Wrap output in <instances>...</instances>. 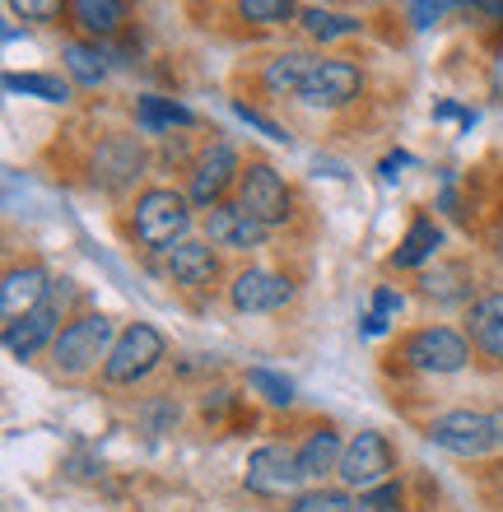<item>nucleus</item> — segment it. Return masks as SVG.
I'll return each instance as SVG.
<instances>
[{
    "mask_svg": "<svg viewBox=\"0 0 503 512\" xmlns=\"http://www.w3.org/2000/svg\"><path fill=\"white\" fill-rule=\"evenodd\" d=\"M136 238L154 252H173L182 243V233L191 229V210H187V196L173 187H150L145 196L136 201Z\"/></svg>",
    "mask_w": 503,
    "mask_h": 512,
    "instance_id": "nucleus-1",
    "label": "nucleus"
},
{
    "mask_svg": "<svg viewBox=\"0 0 503 512\" xmlns=\"http://www.w3.org/2000/svg\"><path fill=\"white\" fill-rule=\"evenodd\" d=\"M112 317L103 312H89V317H75L70 326H61V336L52 345V364L56 373H66V378H80L98 359H108L112 354Z\"/></svg>",
    "mask_w": 503,
    "mask_h": 512,
    "instance_id": "nucleus-2",
    "label": "nucleus"
},
{
    "mask_svg": "<svg viewBox=\"0 0 503 512\" xmlns=\"http://www.w3.org/2000/svg\"><path fill=\"white\" fill-rule=\"evenodd\" d=\"M159 359H164V336H159L150 322H136L117 336L112 354L103 359V378H108L112 387H131V382L150 378L154 368H159Z\"/></svg>",
    "mask_w": 503,
    "mask_h": 512,
    "instance_id": "nucleus-3",
    "label": "nucleus"
},
{
    "mask_svg": "<svg viewBox=\"0 0 503 512\" xmlns=\"http://www.w3.org/2000/svg\"><path fill=\"white\" fill-rule=\"evenodd\" d=\"M396 471V457L392 447H387V438L373 429L354 433L350 443H345V457H340V480H345V489H359V494H368V489L387 485V475Z\"/></svg>",
    "mask_w": 503,
    "mask_h": 512,
    "instance_id": "nucleus-4",
    "label": "nucleus"
},
{
    "mask_svg": "<svg viewBox=\"0 0 503 512\" xmlns=\"http://www.w3.org/2000/svg\"><path fill=\"white\" fill-rule=\"evenodd\" d=\"M429 443L452 452V457H485L499 447L494 438V415H480V410H448L429 424Z\"/></svg>",
    "mask_w": 503,
    "mask_h": 512,
    "instance_id": "nucleus-5",
    "label": "nucleus"
},
{
    "mask_svg": "<svg viewBox=\"0 0 503 512\" xmlns=\"http://www.w3.org/2000/svg\"><path fill=\"white\" fill-rule=\"evenodd\" d=\"M238 205H243L252 219H261L266 229H275V224L289 219L294 196H289L285 177L275 173L271 163H247V173L238 177Z\"/></svg>",
    "mask_w": 503,
    "mask_h": 512,
    "instance_id": "nucleus-6",
    "label": "nucleus"
},
{
    "mask_svg": "<svg viewBox=\"0 0 503 512\" xmlns=\"http://www.w3.org/2000/svg\"><path fill=\"white\" fill-rule=\"evenodd\" d=\"M406 364L420 368V373H457L471 359V345H466L452 326H424L406 340Z\"/></svg>",
    "mask_w": 503,
    "mask_h": 512,
    "instance_id": "nucleus-7",
    "label": "nucleus"
},
{
    "mask_svg": "<svg viewBox=\"0 0 503 512\" xmlns=\"http://www.w3.org/2000/svg\"><path fill=\"white\" fill-rule=\"evenodd\" d=\"M303 480L299 471V452L285 443H266L257 447L252 457H247V471H243V485L252 489V494H294Z\"/></svg>",
    "mask_w": 503,
    "mask_h": 512,
    "instance_id": "nucleus-8",
    "label": "nucleus"
},
{
    "mask_svg": "<svg viewBox=\"0 0 503 512\" xmlns=\"http://www.w3.org/2000/svg\"><path fill=\"white\" fill-rule=\"evenodd\" d=\"M364 94V75L354 61L345 56H327V61H317V70L308 75L303 84V103H313V108H345L354 98Z\"/></svg>",
    "mask_w": 503,
    "mask_h": 512,
    "instance_id": "nucleus-9",
    "label": "nucleus"
},
{
    "mask_svg": "<svg viewBox=\"0 0 503 512\" xmlns=\"http://www.w3.org/2000/svg\"><path fill=\"white\" fill-rule=\"evenodd\" d=\"M145 168V149L136 135H108L94 154V182L103 191H126Z\"/></svg>",
    "mask_w": 503,
    "mask_h": 512,
    "instance_id": "nucleus-10",
    "label": "nucleus"
},
{
    "mask_svg": "<svg viewBox=\"0 0 503 512\" xmlns=\"http://www.w3.org/2000/svg\"><path fill=\"white\" fill-rule=\"evenodd\" d=\"M52 298V275L42 266H14L5 270V284H0V312H5V326L24 322L33 308H42Z\"/></svg>",
    "mask_w": 503,
    "mask_h": 512,
    "instance_id": "nucleus-11",
    "label": "nucleus"
},
{
    "mask_svg": "<svg viewBox=\"0 0 503 512\" xmlns=\"http://www.w3.org/2000/svg\"><path fill=\"white\" fill-rule=\"evenodd\" d=\"M233 177H243V173H238V154H233V149L224 145V140H219V145H210V149L201 154V163H196L187 201H191V205H201V210H215L219 196L229 191Z\"/></svg>",
    "mask_w": 503,
    "mask_h": 512,
    "instance_id": "nucleus-12",
    "label": "nucleus"
},
{
    "mask_svg": "<svg viewBox=\"0 0 503 512\" xmlns=\"http://www.w3.org/2000/svg\"><path fill=\"white\" fill-rule=\"evenodd\" d=\"M289 298H294V284L285 275H275V270H243L229 284V303L238 312H275L285 308Z\"/></svg>",
    "mask_w": 503,
    "mask_h": 512,
    "instance_id": "nucleus-13",
    "label": "nucleus"
},
{
    "mask_svg": "<svg viewBox=\"0 0 503 512\" xmlns=\"http://www.w3.org/2000/svg\"><path fill=\"white\" fill-rule=\"evenodd\" d=\"M205 233H210V243L215 247H233V252H252V247L266 243V224L247 215L238 201L233 205L219 201L215 210L205 215Z\"/></svg>",
    "mask_w": 503,
    "mask_h": 512,
    "instance_id": "nucleus-14",
    "label": "nucleus"
},
{
    "mask_svg": "<svg viewBox=\"0 0 503 512\" xmlns=\"http://www.w3.org/2000/svg\"><path fill=\"white\" fill-rule=\"evenodd\" d=\"M56 322H61V303L56 298H47L42 308H33L24 317V322L5 326V350L14 354V359H33V354L42 350V345H56Z\"/></svg>",
    "mask_w": 503,
    "mask_h": 512,
    "instance_id": "nucleus-15",
    "label": "nucleus"
},
{
    "mask_svg": "<svg viewBox=\"0 0 503 512\" xmlns=\"http://www.w3.org/2000/svg\"><path fill=\"white\" fill-rule=\"evenodd\" d=\"M168 275H173L177 284H187V289H205V284H215V275H219V256L210 252V243L182 238V243L168 252Z\"/></svg>",
    "mask_w": 503,
    "mask_h": 512,
    "instance_id": "nucleus-16",
    "label": "nucleus"
},
{
    "mask_svg": "<svg viewBox=\"0 0 503 512\" xmlns=\"http://www.w3.org/2000/svg\"><path fill=\"white\" fill-rule=\"evenodd\" d=\"M317 61H322V56H313V52H280L271 66H266L261 84H266L271 94H303V84H308V75L317 70Z\"/></svg>",
    "mask_w": 503,
    "mask_h": 512,
    "instance_id": "nucleus-17",
    "label": "nucleus"
},
{
    "mask_svg": "<svg viewBox=\"0 0 503 512\" xmlns=\"http://www.w3.org/2000/svg\"><path fill=\"white\" fill-rule=\"evenodd\" d=\"M340 457H345V443H340L331 429H317L313 438L299 447V471H303V480H327L331 471H340Z\"/></svg>",
    "mask_w": 503,
    "mask_h": 512,
    "instance_id": "nucleus-18",
    "label": "nucleus"
},
{
    "mask_svg": "<svg viewBox=\"0 0 503 512\" xmlns=\"http://www.w3.org/2000/svg\"><path fill=\"white\" fill-rule=\"evenodd\" d=\"M299 24L313 42H336V38H350V33L364 28L354 14H336V10H327V5H308V10L299 14Z\"/></svg>",
    "mask_w": 503,
    "mask_h": 512,
    "instance_id": "nucleus-19",
    "label": "nucleus"
},
{
    "mask_svg": "<svg viewBox=\"0 0 503 512\" xmlns=\"http://www.w3.org/2000/svg\"><path fill=\"white\" fill-rule=\"evenodd\" d=\"M75 19H80L84 33L112 38L126 24V0H75Z\"/></svg>",
    "mask_w": 503,
    "mask_h": 512,
    "instance_id": "nucleus-20",
    "label": "nucleus"
},
{
    "mask_svg": "<svg viewBox=\"0 0 503 512\" xmlns=\"http://www.w3.org/2000/svg\"><path fill=\"white\" fill-rule=\"evenodd\" d=\"M438 243H443V233H438V224L429 215H420L415 224L406 229V238H401V247H396V266H420V261H429V256L438 252Z\"/></svg>",
    "mask_w": 503,
    "mask_h": 512,
    "instance_id": "nucleus-21",
    "label": "nucleus"
},
{
    "mask_svg": "<svg viewBox=\"0 0 503 512\" xmlns=\"http://www.w3.org/2000/svg\"><path fill=\"white\" fill-rule=\"evenodd\" d=\"M466 326H471V340L480 345V354L485 359H494V364L503 368V317L480 298L476 308H471V317H466Z\"/></svg>",
    "mask_w": 503,
    "mask_h": 512,
    "instance_id": "nucleus-22",
    "label": "nucleus"
},
{
    "mask_svg": "<svg viewBox=\"0 0 503 512\" xmlns=\"http://www.w3.org/2000/svg\"><path fill=\"white\" fill-rule=\"evenodd\" d=\"M66 70L75 75V84H84V89H98L103 84V75H108V66H103V52L98 47H89V42H66Z\"/></svg>",
    "mask_w": 503,
    "mask_h": 512,
    "instance_id": "nucleus-23",
    "label": "nucleus"
},
{
    "mask_svg": "<svg viewBox=\"0 0 503 512\" xmlns=\"http://www.w3.org/2000/svg\"><path fill=\"white\" fill-rule=\"evenodd\" d=\"M289 512H359V503L350 499V489H303V494H294L289 499Z\"/></svg>",
    "mask_w": 503,
    "mask_h": 512,
    "instance_id": "nucleus-24",
    "label": "nucleus"
},
{
    "mask_svg": "<svg viewBox=\"0 0 503 512\" xmlns=\"http://www.w3.org/2000/svg\"><path fill=\"white\" fill-rule=\"evenodd\" d=\"M5 89L10 94H28V98H42V103H66L70 89L61 75H5Z\"/></svg>",
    "mask_w": 503,
    "mask_h": 512,
    "instance_id": "nucleus-25",
    "label": "nucleus"
},
{
    "mask_svg": "<svg viewBox=\"0 0 503 512\" xmlns=\"http://www.w3.org/2000/svg\"><path fill=\"white\" fill-rule=\"evenodd\" d=\"M238 14H243L247 24H289L303 10L294 0H238Z\"/></svg>",
    "mask_w": 503,
    "mask_h": 512,
    "instance_id": "nucleus-26",
    "label": "nucleus"
},
{
    "mask_svg": "<svg viewBox=\"0 0 503 512\" xmlns=\"http://www.w3.org/2000/svg\"><path fill=\"white\" fill-rule=\"evenodd\" d=\"M191 126L196 117H191L182 103H168V98H140V126L145 131H159V126Z\"/></svg>",
    "mask_w": 503,
    "mask_h": 512,
    "instance_id": "nucleus-27",
    "label": "nucleus"
},
{
    "mask_svg": "<svg viewBox=\"0 0 503 512\" xmlns=\"http://www.w3.org/2000/svg\"><path fill=\"white\" fill-rule=\"evenodd\" d=\"M247 387L257 391L261 401H271V405L294 401V382H289L285 373H271V368H247Z\"/></svg>",
    "mask_w": 503,
    "mask_h": 512,
    "instance_id": "nucleus-28",
    "label": "nucleus"
},
{
    "mask_svg": "<svg viewBox=\"0 0 503 512\" xmlns=\"http://www.w3.org/2000/svg\"><path fill=\"white\" fill-rule=\"evenodd\" d=\"M233 112H238V117H243L247 126H257L261 135H266V140H275V145H289V135H285V126H275L271 117H261L257 108H247V103H233Z\"/></svg>",
    "mask_w": 503,
    "mask_h": 512,
    "instance_id": "nucleus-29",
    "label": "nucleus"
},
{
    "mask_svg": "<svg viewBox=\"0 0 503 512\" xmlns=\"http://www.w3.org/2000/svg\"><path fill=\"white\" fill-rule=\"evenodd\" d=\"M10 10L24 14V19H33V24H47V19L61 14V0H10Z\"/></svg>",
    "mask_w": 503,
    "mask_h": 512,
    "instance_id": "nucleus-30",
    "label": "nucleus"
},
{
    "mask_svg": "<svg viewBox=\"0 0 503 512\" xmlns=\"http://www.w3.org/2000/svg\"><path fill=\"white\" fill-rule=\"evenodd\" d=\"M448 14V0H410V24L415 28H434Z\"/></svg>",
    "mask_w": 503,
    "mask_h": 512,
    "instance_id": "nucleus-31",
    "label": "nucleus"
},
{
    "mask_svg": "<svg viewBox=\"0 0 503 512\" xmlns=\"http://www.w3.org/2000/svg\"><path fill=\"white\" fill-rule=\"evenodd\" d=\"M396 503H401V489L396 485H378V489H368L364 503L359 508H373V512H396Z\"/></svg>",
    "mask_w": 503,
    "mask_h": 512,
    "instance_id": "nucleus-32",
    "label": "nucleus"
},
{
    "mask_svg": "<svg viewBox=\"0 0 503 512\" xmlns=\"http://www.w3.org/2000/svg\"><path fill=\"white\" fill-rule=\"evenodd\" d=\"M373 312H378V317L401 312V294H396V289H378V294H373Z\"/></svg>",
    "mask_w": 503,
    "mask_h": 512,
    "instance_id": "nucleus-33",
    "label": "nucleus"
},
{
    "mask_svg": "<svg viewBox=\"0 0 503 512\" xmlns=\"http://www.w3.org/2000/svg\"><path fill=\"white\" fill-rule=\"evenodd\" d=\"M462 5H471V10H480L485 19H503V0H462Z\"/></svg>",
    "mask_w": 503,
    "mask_h": 512,
    "instance_id": "nucleus-34",
    "label": "nucleus"
},
{
    "mask_svg": "<svg viewBox=\"0 0 503 512\" xmlns=\"http://www.w3.org/2000/svg\"><path fill=\"white\" fill-rule=\"evenodd\" d=\"M382 326H387V317H378V312H368V317H364V336H382Z\"/></svg>",
    "mask_w": 503,
    "mask_h": 512,
    "instance_id": "nucleus-35",
    "label": "nucleus"
},
{
    "mask_svg": "<svg viewBox=\"0 0 503 512\" xmlns=\"http://www.w3.org/2000/svg\"><path fill=\"white\" fill-rule=\"evenodd\" d=\"M494 438H499V447H503V410H494Z\"/></svg>",
    "mask_w": 503,
    "mask_h": 512,
    "instance_id": "nucleus-36",
    "label": "nucleus"
},
{
    "mask_svg": "<svg viewBox=\"0 0 503 512\" xmlns=\"http://www.w3.org/2000/svg\"><path fill=\"white\" fill-rule=\"evenodd\" d=\"M485 303H490V308H494V312H499V317H503V294H490V298H485Z\"/></svg>",
    "mask_w": 503,
    "mask_h": 512,
    "instance_id": "nucleus-37",
    "label": "nucleus"
},
{
    "mask_svg": "<svg viewBox=\"0 0 503 512\" xmlns=\"http://www.w3.org/2000/svg\"><path fill=\"white\" fill-rule=\"evenodd\" d=\"M499 261H503V238H499Z\"/></svg>",
    "mask_w": 503,
    "mask_h": 512,
    "instance_id": "nucleus-38",
    "label": "nucleus"
}]
</instances>
